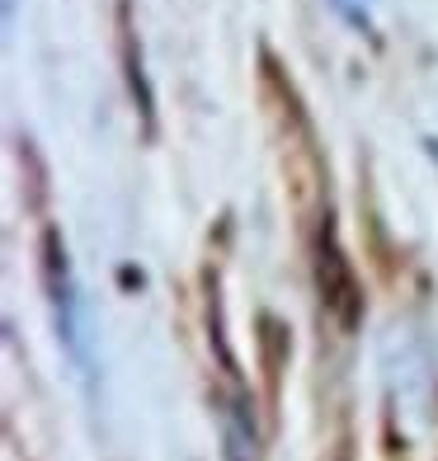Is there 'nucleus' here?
I'll use <instances>...</instances> for the list:
<instances>
[{"label": "nucleus", "mask_w": 438, "mask_h": 461, "mask_svg": "<svg viewBox=\"0 0 438 461\" xmlns=\"http://www.w3.org/2000/svg\"><path fill=\"white\" fill-rule=\"evenodd\" d=\"M10 5H14V0H5V10H10Z\"/></svg>", "instance_id": "obj_5"}, {"label": "nucleus", "mask_w": 438, "mask_h": 461, "mask_svg": "<svg viewBox=\"0 0 438 461\" xmlns=\"http://www.w3.org/2000/svg\"><path fill=\"white\" fill-rule=\"evenodd\" d=\"M118 19H123V67H128V90H132V104H137V113H141V122H146V132H156V95H151V86H146L141 43H137V33H132L128 5L118 10Z\"/></svg>", "instance_id": "obj_4"}, {"label": "nucleus", "mask_w": 438, "mask_h": 461, "mask_svg": "<svg viewBox=\"0 0 438 461\" xmlns=\"http://www.w3.org/2000/svg\"><path fill=\"white\" fill-rule=\"evenodd\" d=\"M43 283L52 292V311H57V325H61V339H76V316H71V274H67V249H61L57 230H43Z\"/></svg>", "instance_id": "obj_2"}, {"label": "nucleus", "mask_w": 438, "mask_h": 461, "mask_svg": "<svg viewBox=\"0 0 438 461\" xmlns=\"http://www.w3.org/2000/svg\"><path fill=\"white\" fill-rule=\"evenodd\" d=\"M316 292H321L325 316L344 334H353L363 325V287H359V274H353V264H349L330 217H325L321 236H316Z\"/></svg>", "instance_id": "obj_1"}, {"label": "nucleus", "mask_w": 438, "mask_h": 461, "mask_svg": "<svg viewBox=\"0 0 438 461\" xmlns=\"http://www.w3.org/2000/svg\"><path fill=\"white\" fill-rule=\"evenodd\" d=\"M217 419H222L226 461H260V433H255V414H250L245 391H236L232 401H222Z\"/></svg>", "instance_id": "obj_3"}]
</instances>
